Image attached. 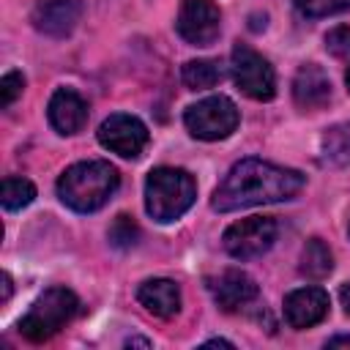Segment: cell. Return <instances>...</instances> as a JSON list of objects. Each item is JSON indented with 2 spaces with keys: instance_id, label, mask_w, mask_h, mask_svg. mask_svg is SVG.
Instances as JSON below:
<instances>
[{
  "instance_id": "cell-26",
  "label": "cell",
  "mask_w": 350,
  "mask_h": 350,
  "mask_svg": "<svg viewBox=\"0 0 350 350\" xmlns=\"http://www.w3.org/2000/svg\"><path fill=\"white\" fill-rule=\"evenodd\" d=\"M126 347H150V342L139 339V336H131V339H126Z\"/></svg>"
},
{
  "instance_id": "cell-25",
  "label": "cell",
  "mask_w": 350,
  "mask_h": 350,
  "mask_svg": "<svg viewBox=\"0 0 350 350\" xmlns=\"http://www.w3.org/2000/svg\"><path fill=\"white\" fill-rule=\"evenodd\" d=\"M328 347H350V336H334L328 339Z\"/></svg>"
},
{
  "instance_id": "cell-11",
  "label": "cell",
  "mask_w": 350,
  "mask_h": 350,
  "mask_svg": "<svg viewBox=\"0 0 350 350\" xmlns=\"http://www.w3.org/2000/svg\"><path fill=\"white\" fill-rule=\"evenodd\" d=\"M82 16V0H41L33 11V25L38 33L63 38L68 36Z\"/></svg>"
},
{
  "instance_id": "cell-28",
  "label": "cell",
  "mask_w": 350,
  "mask_h": 350,
  "mask_svg": "<svg viewBox=\"0 0 350 350\" xmlns=\"http://www.w3.org/2000/svg\"><path fill=\"white\" fill-rule=\"evenodd\" d=\"M216 345H221V347H232V342H227V339H211V342H205V347H216Z\"/></svg>"
},
{
  "instance_id": "cell-12",
  "label": "cell",
  "mask_w": 350,
  "mask_h": 350,
  "mask_svg": "<svg viewBox=\"0 0 350 350\" xmlns=\"http://www.w3.org/2000/svg\"><path fill=\"white\" fill-rule=\"evenodd\" d=\"M328 314V293L323 287H301L284 298V320L293 328H312Z\"/></svg>"
},
{
  "instance_id": "cell-29",
  "label": "cell",
  "mask_w": 350,
  "mask_h": 350,
  "mask_svg": "<svg viewBox=\"0 0 350 350\" xmlns=\"http://www.w3.org/2000/svg\"><path fill=\"white\" fill-rule=\"evenodd\" d=\"M345 82H347V90H350V68H347V74H345Z\"/></svg>"
},
{
  "instance_id": "cell-7",
  "label": "cell",
  "mask_w": 350,
  "mask_h": 350,
  "mask_svg": "<svg viewBox=\"0 0 350 350\" xmlns=\"http://www.w3.org/2000/svg\"><path fill=\"white\" fill-rule=\"evenodd\" d=\"M276 221L271 216H249L227 227L224 232V249L235 260H252L265 254L276 241Z\"/></svg>"
},
{
  "instance_id": "cell-2",
  "label": "cell",
  "mask_w": 350,
  "mask_h": 350,
  "mask_svg": "<svg viewBox=\"0 0 350 350\" xmlns=\"http://www.w3.org/2000/svg\"><path fill=\"white\" fill-rule=\"evenodd\" d=\"M118 186H120L118 170L109 161L93 159V161L71 164L57 180V194L71 211L93 213L109 202V197L118 191Z\"/></svg>"
},
{
  "instance_id": "cell-4",
  "label": "cell",
  "mask_w": 350,
  "mask_h": 350,
  "mask_svg": "<svg viewBox=\"0 0 350 350\" xmlns=\"http://www.w3.org/2000/svg\"><path fill=\"white\" fill-rule=\"evenodd\" d=\"M79 309V298L68 287H49L44 290L27 314L19 320V334L30 342H46L52 339Z\"/></svg>"
},
{
  "instance_id": "cell-17",
  "label": "cell",
  "mask_w": 350,
  "mask_h": 350,
  "mask_svg": "<svg viewBox=\"0 0 350 350\" xmlns=\"http://www.w3.org/2000/svg\"><path fill=\"white\" fill-rule=\"evenodd\" d=\"M183 85L189 90H208L213 85L221 82L224 77V68L216 63V60H189L183 66Z\"/></svg>"
},
{
  "instance_id": "cell-15",
  "label": "cell",
  "mask_w": 350,
  "mask_h": 350,
  "mask_svg": "<svg viewBox=\"0 0 350 350\" xmlns=\"http://www.w3.org/2000/svg\"><path fill=\"white\" fill-rule=\"evenodd\" d=\"M137 301L156 317H172L180 309V290L170 279H148L139 284Z\"/></svg>"
},
{
  "instance_id": "cell-20",
  "label": "cell",
  "mask_w": 350,
  "mask_h": 350,
  "mask_svg": "<svg viewBox=\"0 0 350 350\" xmlns=\"http://www.w3.org/2000/svg\"><path fill=\"white\" fill-rule=\"evenodd\" d=\"M137 238H139V227L131 221V216H126V213L115 216V221L109 227V243L115 249H131L137 243Z\"/></svg>"
},
{
  "instance_id": "cell-1",
  "label": "cell",
  "mask_w": 350,
  "mask_h": 350,
  "mask_svg": "<svg viewBox=\"0 0 350 350\" xmlns=\"http://www.w3.org/2000/svg\"><path fill=\"white\" fill-rule=\"evenodd\" d=\"M301 189H304V175L298 170H287L262 159H243L216 186L211 205L219 213H230L238 208L290 200Z\"/></svg>"
},
{
  "instance_id": "cell-18",
  "label": "cell",
  "mask_w": 350,
  "mask_h": 350,
  "mask_svg": "<svg viewBox=\"0 0 350 350\" xmlns=\"http://www.w3.org/2000/svg\"><path fill=\"white\" fill-rule=\"evenodd\" d=\"M323 161L331 167L350 164V123H339L323 134Z\"/></svg>"
},
{
  "instance_id": "cell-24",
  "label": "cell",
  "mask_w": 350,
  "mask_h": 350,
  "mask_svg": "<svg viewBox=\"0 0 350 350\" xmlns=\"http://www.w3.org/2000/svg\"><path fill=\"white\" fill-rule=\"evenodd\" d=\"M339 298H342V306H345V312L350 314V282H347V284H342V290H339Z\"/></svg>"
},
{
  "instance_id": "cell-22",
  "label": "cell",
  "mask_w": 350,
  "mask_h": 350,
  "mask_svg": "<svg viewBox=\"0 0 350 350\" xmlns=\"http://www.w3.org/2000/svg\"><path fill=\"white\" fill-rule=\"evenodd\" d=\"M325 49L334 57H350V27L339 25L325 36Z\"/></svg>"
},
{
  "instance_id": "cell-8",
  "label": "cell",
  "mask_w": 350,
  "mask_h": 350,
  "mask_svg": "<svg viewBox=\"0 0 350 350\" xmlns=\"http://www.w3.org/2000/svg\"><path fill=\"white\" fill-rule=\"evenodd\" d=\"M175 27L183 41L191 46H208L219 38L221 30V14L213 0H183Z\"/></svg>"
},
{
  "instance_id": "cell-14",
  "label": "cell",
  "mask_w": 350,
  "mask_h": 350,
  "mask_svg": "<svg viewBox=\"0 0 350 350\" xmlns=\"http://www.w3.org/2000/svg\"><path fill=\"white\" fill-rule=\"evenodd\" d=\"M293 98H295V104L301 109H317V107L328 104V98H331L328 74L314 63L301 66L295 79H293Z\"/></svg>"
},
{
  "instance_id": "cell-13",
  "label": "cell",
  "mask_w": 350,
  "mask_h": 350,
  "mask_svg": "<svg viewBox=\"0 0 350 350\" xmlns=\"http://www.w3.org/2000/svg\"><path fill=\"white\" fill-rule=\"evenodd\" d=\"M49 123L55 126V131L60 134H77L85 123H88V104L77 90L60 88L52 93L49 107H46Z\"/></svg>"
},
{
  "instance_id": "cell-9",
  "label": "cell",
  "mask_w": 350,
  "mask_h": 350,
  "mask_svg": "<svg viewBox=\"0 0 350 350\" xmlns=\"http://www.w3.org/2000/svg\"><path fill=\"white\" fill-rule=\"evenodd\" d=\"M98 142L123 159H137L148 145V129L139 118L115 112L98 126Z\"/></svg>"
},
{
  "instance_id": "cell-3",
  "label": "cell",
  "mask_w": 350,
  "mask_h": 350,
  "mask_svg": "<svg viewBox=\"0 0 350 350\" xmlns=\"http://www.w3.org/2000/svg\"><path fill=\"white\" fill-rule=\"evenodd\" d=\"M194 197H197V183L186 170L156 167L145 180V208L161 224L180 219L191 208Z\"/></svg>"
},
{
  "instance_id": "cell-23",
  "label": "cell",
  "mask_w": 350,
  "mask_h": 350,
  "mask_svg": "<svg viewBox=\"0 0 350 350\" xmlns=\"http://www.w3.org/2000/svg\"><path fill=\"white\" fill-rule=\"evenodd\" d=\"M22 88H25V77H22L19 71H8V74L3 77V82H0V98H3V107H11L14 98L22 93Z\"/></svg>"
},
{
  "instance_id": "cell-6",
  "label": "cell",
  "mask_w": 350,
  "mask_h": 350,
  "mask_svg": "<svg viewBox=\"0 0 350 350\" xmlns=\"http://www.w3.org/2000/svg\"><path fill=\"white\" fill-rule=\"evenodd\" d=\"M235 85L254 101H271L276 96V74L271 63L246 44H235L230 55Z\"/></svg>"
},
{
  "instance_id": "cell-16",
  "label": "cell",
  "mask_w": 350,
  "mask_h": 350,
  "mask_svg": "<svg viewBox=\"0 0 350 350\" xmlns=\"http://www.w3.org/2000/svg\"><path fill=\"white\" fill-rule=\"evenodd\" d=\"M298 268L309 279H325L334 271V254L320 238H312V241H306V246L301 252V265Z\"/></svg>"
},
{
  "instance_id": "cell-27",
  "label": "cell",
  "mask_w": 350,
  "mask_h": 350,
  "mask_svg": "<svg viewBox=\"0 0 350 350\" xmlns=\"http://www.w3.org/2000/svg\"><path fill=\"white\" fill-rule=\"evenodd\" d=\"M8 298H11V276L3 273V301H8Z\"/></svg>"
},
{
  "instance_id": "cell-21",
  "label": "cell",
  "mask_w": 350,
  "mask_h": 350,
  "mask_svg": "<svg viewBox=\"0 0 350 350\" xmlns=\"http://www.w3.org/2000/svg\"><path fill=\"white\" fill-rule=\"evenodd\" d=\"M350 5V0H295V8L309 16V19H320V16H331L339 14Z\"/></svg>"
},
{
  "instance_id": "cell-5",
  "label": "cell",
  "mask_w": 350,
  "mask_h": 350,
  "mask_svg": "<svg viewBox=\"0 0 350 350\" xmlns=\"http://www.w3.org/2000/svg\"><path fill=\"white\" fill-rule=\"evenodd\" d=\"M183 123H186L191 137L205 139V142H216V139H224L235 131L238 107L227 96H211V98L191 104L183 112Z\"/></svg>"
},
{
  "instance_id": "cell-19",
  "label": "cell",
  "mask_w": 350,
  "mask_h": 350,
  "mask_svg": "<svg viewBox=\"0 0 350 350\" xmlns=\"http://www.w3.org/2000/svg\"><path fill=\"white\" fill-rule=\"evenodd\" d=\"M36 197V186L27 178H5L3 180V208L5 211H19L30 205Z\"/></svg>"
},
{
  "instance_id": "cell-10",
  "label": "cell",
  "mask_w": 350,
  "mask_h": 350,
  "mask_svg": "<svg viewBox=\"0 0 350 350\" xmlns=\"http://www.w3.org/2000/svg\"><path fill=\"white\" fill-rule=\"evenodd\" d=\"M208 290L216 301V306H221L224 312H235L241 306H246L249 301L257 298V284L249 273L238 271V268H227L219 276L208 279Z\"/></svg>"
}]
</instances>
